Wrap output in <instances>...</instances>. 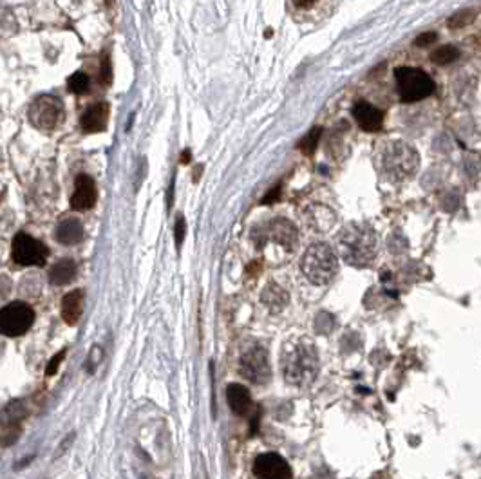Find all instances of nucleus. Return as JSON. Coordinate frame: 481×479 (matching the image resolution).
<instances>
[{"instance_id":"22","label":"nucleus","mask_w":481,"mask_h":479,"mask_svg":"<svg viewBox=\"0 0 481 479\" xmlns=\"http://www.w3.org/2000/svg\"><path fill=\"white\" fill-rule=\"evenodd\" d=\"M321 134H322V129L321 127H313L312 132L307 134L306 138L300 139L299 143V149L304 152V154L312 155L313 152L316 151V145H319V139H321Z\"/></svg>"},{"instance_id":"26","label":"nucleus","mask_w":481,"mask_h":479,"mask_svg":"<svg viewBox=\"0 0 481 479\" xmlns=\"http://www.w3.org/2000/svg\"><path fill=\"white\" fill-rule=\"evenodd\" d=\"M63 358H66V349L60 351L59 355L51 358L49 365H47V369H45V374H47V377H53V374H56V371H59V367H60V364H62Z\"/></svg>"},{"instance_id":"24","label":"nucleus","mask_w":481,"mask_h":479,"mask_svg":"<svg viewBox=\"0 0 481 479\" xmlns=\"http://www.w3.org/2000/svg\"><path fill=\"white\" fill-rule=\"evenodd\" d=\"M100 82H102L103 85H111V82H112V67H111V58H109V54H103V58H102Z\"/></svg>"},{"instance_id":"23","label":"nucleus","mask_w":481,"mask_h":479,"mask_svg":"<svg viewBox=\"0 0 481 479\" xmlns=\"http://www.w3.org/2000/svg\"><path fill=\"white\" fill-rule=\"evenodd\" d=\"M476 18V13L467 9V11H459V13H455L452 17L449 18V27L452 29H459V27H465L467 24H471Z\"/></svg>"},{"instance_id":"25","label":"nucleus","mask_w":481,"mask_h":479,"mask_svg":"<svg viewBox=\"0 0 481 479\" xmlns=\"http://www.w3.org/2000/svg\"><path fill=\"white\" fill-rule=\"evenodd\" d=\"M185 234H187V225H185V219L179 215V218L176 219V227H174V236H176V244H178V248L183 244Z\"/></svg>"},{"instance_id":"4","label":"nucleus","mask_w":481,"mask_h":479,"mask_svg":"<svg viewBox=\"0 0 481 479\" xmlns=\"http://www.w3.org/2000/svg\"><path fill=\"white\" fill-rule=\"evenodd\" d=\"M395 80H397L402 102H420L434 93L432 78L418 67H398L395 71Z\"/></svg>"},{"instance_id":"20","label":"nucleus","mask_w":481,"mask_h":479,"mask_svg":"<svg viewBox=\"0 0 481 479\" xmlns=\"http://www.w3.org/2000/svg\"><path fill=\"white\" fill-rule=\"evenodd\" d=\"M458 56L459 51L455 45H441V47H438L436 51L431 54V60L432 63H436V66H447V63L455 62Z\"/></svg>"},{"instance_id":"5","label":"nucleus","mask_w":481,"mask_h":479,"mask_svg":"<svg viewBox=\"0 0 481 479\" xmlns=\"http://www.w3.org/2000/svg\"><path fill=\"white\" fill-rule=\"evenodd\" d=\"M35 322V311L26 302H9L0 313V331L9 338L22 337Z\"/></svg>"},{"instance_id":"2","label":"nucleus","mask_w":481,"mask_h":479,"mask_svg":"<svg viewBox=\"0 0 481 479\" xmlns=\"http://www.w3.org/2000/svg\"><path fill=\"white\" fill-rule=\"evenodd\" d=\"M380 170L392 181H404L413 178L418 169V154L404 142H389L379 155Z\"/></svg>"},{"instance_id":"19","label":"nucleus","mask_w":481,"mask_h":479,"mask_svg":"<svg viewBox=\"0 0 481 479\" xmlns=\"http://www.w3.org/2000/svg\"><path fill=\"white\" fill-rule=\"evenodd\" d=\"M263 302L270 310H273V307L281 310L288 302V295H286L284 289L279 288L277 284H268L266 289L263 291Z\"/></svg>"},{"instance_id":"10","label":"nucleus","mask_w":481,"mask_h":479,"mask_svg":"<svg viewBox=\"0 0 481 479\" xmlns=\"http://www.w3.org/2000/svg\"><path fill=\"white\" fill-rule=\"evenodd\" d=\"M254 476L257 479H291V469L277 453H264L255 457Z\"/></svg>"},{"instance_id":"27","label":"nucleus","mask_w":481,"mask_h":479,"mask_svg":"<svg viewBox=\"0 0 481 479\" xmlns=\"http://www.w3.org/2000/svg\"><path fill=\"white\" fill-rule=\"evenodd\" d=\"M436 38H438L436 33H434V31H427V33H423V35H420L418 38H416L415 44L420 45V47H425V45L432 44V42H436Z\"/></svg>"},{"instance_id":"11","label":"nucleus","mask_w":481,"mask_h":479,"mask_svg":"<svg viewBox=\"0 0 481 479\" xmlns=\"http://www.w3.org/2000/svg\"><path fill=\"white\" fill-rule=\"evenodd\" d=\"M98 199V190H96V183L89 176H78L75 181V194L71 197V208L76 212H85L91 210Z\"/></svg>"},{"instance_id":"3","label":"nucleus","mask_w":481,"mask_h":479,"mask_svg":"<svg viewBox=\"0 0 481 479\" xmlns=\"http://www.w3.org/2000/svg\"><path fill=\"white\" fill-rule=\"evenodd\" d=\"M303 273L310 282L316 286L328 284L339 271V261L333 250L324 243H315L304 253L303 261H300Z\"/></svg>"},{"instance_id":"15","label":"nucleus","mask_w":481,"mask_h":479,"mask_svg":"<svg viewBox=\"0 0 481 479\" xmlns=\"http://www.w3.org/2000/svg\"><path fill=\"white\" fill-rule=\"evenodd\" d=\"M268 236H270V239L275 241V243L282 244L284 248L291 250L295 246V243H297V228L290 221H286V219H275L270 225Z\"/></svg>"},{"instance_id":"14","label":"nucleus","mask_w":481,"mask_h":479,"mask_svg":"<svg viewBox=\"0 0 481 479\" xmlns=\"http://www.w3.org/2000/svg\"><path fill=\"white\" fill-rule=\"evenodd\" d=\"M227 400L228 405L232 409L237 416H246L252 409V396L250 390L240 383H232L227 389Z\"/></svg>"},{"instance_id":"8","label":"nucleus","mask_w":481,"mask_h":479,"mask_svg":"<svg viewBox=\"0 0 481 479\" xmlns=\"http://www.w3.org/2000/svg\"><path fill=\"white\" fill-rule=\"evenodd\" d=\"M240 373L254 383H266L270 380L272 369L268 362L266 351L263 347L254 346L240 355Z\"/></svg>"},{"instance_id":"12","label":"nucleus","mask_w":481,"mask_h":479,"mask_svg":"<svg viewBox=\"0 0 481 479\" xmlns=\"http://www.w3.org/2000/svg\"><path fill=\"white\" fill-rule=\"evenodd\" d=\"M353 116H355L358 127L365 132H376V130L382 129L383 112L379 107L371 105L369 102H358L353 107Z\"/></svg>"},{"instance_id":"1","label":"nucleus","mask_w":481,"mask_h":479,"mask_svg":"<svg viewBox=\"0 0 481 479\" xmlns=\"http://www.w3.org/2000/svg\"><path fill=\"white\" fill-rule=\"evenodd\" d=\"M282 371L286 382L293 386H306L313 382L319 371V356L310 342H295L282 353Z\"/></svg>"},{"instance_id":"17","label":"nucleus","mask_w":481,"mask_h":479,"mask_svg":"<svg viewBox=\"0 0 481 479\" xmlns=\"http://www.w3.org/2000/svg\"><path fill=\"white\" fill-rule=\"evenodd\" d=\"M84 313V291L75 289V291L67 293L62 301V319L69 326H75L80 320Z\"/></svg>"},{"instance_id":"13","label":"nucleus","mask_w":481,"mask_h":479,"mask_svg":"<svg viewBox=\"0 0 481 479\" xmlns=\"http://www.w3.org/2000/svg\"><path fill=\"white\" fill-rule=\"evenodd\" d=\"M109 123V105L107 103H94L82 116V129L84 132H103Z\"/></svg>"},{"instance_id":"18","label":"nucleus","mask_w":481,"mask_h":479,"mask_svg":"<svg viewBox=\"0 0 481 479\" xmlns=\"http://www.w3.org/2000/svg\"><path fill=\"white\" fill-rule=\"evenodd\" d=\"M75 277H76V264H75V261H71V259H62V261L56 262L49 271L51 282L56 286L69 284Z\"/></svg>"},{"instance_id":"28","label":"nucleus","mask_w":481,"mask_h":479,"mask_svg":"<svg viewBox=\"0 0 481 479\" xmlns=\"http://www.w3.org/2000/svg\"><path fill=\"white\" fill-rule=\"evenodd\" d=\"M279 194H281V185H275V188H272V190H270V194H268L266 197H264L263 203L264 204L275 203V201L279 199Z\"/></svg>"},{"instance_id":"16","label":"nucleus","mask_w":481,"mask_h":479,"mask_svg":"<svg viewBox=\"0 0 481 479\" xmlns=\"http://www.w3.org/2000/svg\"><path fill=\"white\" fill-rule=\"evenodd\" d=\"M54 237L63 246H75V244L84 241V227H82V222L78 219H66L59 225Z\"/></svg>"},{"instance_id":"29","label":"nucleus","mask_w":481,"mask_h":479,"mask_svg":"<svg viewBox=\"0 0 481 479\" xmlns=\"http://www.w3.org/2000/svg\"><path fill=\"white\" fill-rule=\"evenodd\" d=\"M293 2H295V6H297V8L310 9L313 4H315L316 0H293Z\"/></svg>"},{"instance_id":"9","label":"nucleus","mask_w":481,"mask_h":479,"mask_svg":"<svg viewBox=\"0 0 481 479\" xmlns=\"http://www.w3.org/2000/svg\"><path fill=\"white\" fill-rule=\"evenodd\" d=\"M340 248H342L344 257L351 262H360L362 259L373 252V234L365 231L362 228H349L344 230L340 237Z\"/></svg>"},{"instance_id":"7","label":"nucleus","mask_w":481,"mask_h":479,"mask_svg":"<svg viewBox=\"0 0 481 479\" xmlns=\"http://www.w3.org/2000/svg\"><path fill=\"white\" fill-rule=\"evenodd\" d=\"M47 255V246L35 237L27 236L24 231L15 236L11 244V259L20 266H44Z\"/></svg>"},{"instance_id":"21","label":"nucleus","mask_w":481,"mask_h":479,"mask_svg":"<svg viewBox=\"0 0 481 479\" xmlns=\"http://www.w3.org/2000/svg\"><path fill=\"white\" fill-rule=\"evenodd\" d=\"M91 87V80L89 76L85 75L84 71H78L75 73V75L67 80V89H69V93H75V94H85L87 91H89Z\"/></svg>"},{"instance_id":"30","label":"nucleus","mask_w":481,"mask_h":479,"mask_svg":"<svg viewBox=\"0 0 481 479\" xmlns=\"http://www.w3.org/2000/svg\"><path fill=\"white\" fill-rule=\"evenodd\" d=\"M188 160H190V152H185L183 154V163H188Z\"/></svg>"},{"instance_id":"6","label":"nucleus","mask_w":481,"mask_h":479,"mask_svg":"<svg viewBox=\"0 0 481 479\" xmlns=\"http://www.w3.org/2000/svg\"><path fill=\"white\" fill-rule=\"evenodd\" d=\"M27 118L38 130H53L63 121V105L59 98L44 94L31 103Z\"/></svg>"}]
</instances>
